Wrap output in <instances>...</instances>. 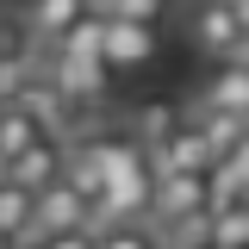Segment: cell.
<instances>
[{
  "mask_svg": "<svg viewBox=\"0 0 249 249\" xmlns=\"http://www.w3.org/2000/svg\"><path fill=\"white\" fill-rule=\"evenodd\" d=\"M156 50H162L156 25H131V19H106L100 25V62L106 69H150Z\"/></svg>",
  "mask_w": 249,
  "mask_h": 249,
  "instance_id": "obj_1",
  "label": "cell"
},
{
  "mask_svg": "<svg viewBox=\"0 0 249 249\" xmlns=\"http://www.w3.org/2000/svg\"><path fill=\"white\" fill-rule=\"evenodd\" d=\"M168 249H212V212H193L168 224Z\"/></svg>",
  "mask_w": 249,
  "mask_h": 249,
  "instance_id": "obj_13",
  "label": "cell"
},
{
  "mask_svg": "<svg viewBox=\"0 0 249 249\" xmlns=\"http://www.w3.org/2000/svg\"><path fill=\"white\" fill-rule=\"evenodd\" d=\"M143 156H150V175H206V168H212V150H206V137H199L193 124H175V131L156 137Z\"/></svg>",
  "mask_w": 249,
  "mask_h": 249,
  "instance_id": "obj_2",
  "label": "cell"
},
{
  "mask_svg": "<svg viewBox=\"0 0 249 249\" xmlns=\"http://www.w3.org/2000/svg\"><path fill=\"white\" fill-rule=\"evenodd\" d=\"M218 6H237V0H218Z\"/></svg>",
  "mask_w": 249,
  "mask_h": 249,
  "instance_id": "obj_21",
  "label": "cell"
},
{
  "mask_svg": "<svg viewBox=\"0 0 249 249\" xmlns=\"http://www.w3.org/2000/svg\"><path fill=\"white\" fill-rule=\"evenodd\" d=\"M100 25H106V13H100V6H88V13H81V19L56 37V50H62L69 62H100Z\"/></svg>",
  "mask_w": 249,
  "mask_h": 249,
  "instance_id": "obj_9",
  "label": "cell"
},
{
  "mask_svg": "<svg viewBox=\"0 0 249 249\" xmlns=\"http://www.w3.org/2000/svg\"><path fill=\"white\" fill-rule=\"evenodd\" d=\"M44 249H100L93 231H56V237H44Z\"/></svg>",
  "mask_w": 249,
  "mask_h": 249,
  "instance_id": "obj_18",
  "label": "cell"
},
{
  "mask_svg": "<svg viewBox=\"0 0 249 249\" xmlns=\"http://www.w3.org/2000/svg\"><path fill=\"white\" fill-rule=\"evenodd\" d=\"M88 6H93V0H31V6H25V31H31V37H62Z\"/></svg>",
  "mask_w": 249,
  "mask_h": 249,
  "instance_id": "obj_8",
  "label": "cell"
},
{
  "mask_svg": "<svg viewBox=\"0 0 249 249\" xmlns=\"http://www.w3.org/2000/svg\"><path fill=\"white\" fill-rule=\"evenodd\" d=\"M187 31H193V44L206 50V56H231L237 44H243V25H237V13L231 6H218V0H199L193 13H187Z\"/></svg>",
  "mask_w": 249,
  "mask_h": 249,
  "instance_id": "obj_4",
  "label": "cell"
},
{
  "mask_svg": "<svg viewBox=\"0 0 249 249\" xmlns=\"http://www.w3.org/2000/svg\"><path fill=\"white\" fill-rule=\"evenodd\" d=\"M93 237H100V249H156V237L137 224H112V231H93Z\"/></svg>",
  "mask_w": 249,
  "mask_h": 249,
  "instance_id": "obj_16",
  "label": "cell"
},
{
  "mask_svg": "<svg viewBox=\"0 0 249 249\" xmlns=\"http://www.w3.org/2000/svg\"><path fill=\"white\" fill-rule=\"evenodd\" d=\"M231 13H237V25H243V37H249V0H237Z\"/></svg>",
  "mask_w": 249,
  "mask_h": 249,
  "instance_id": "obj_19",
  "label": "cell"
},
{
  "mask_svg": "<svg viewBox=\"0 0 249 249\" xmlns=\"http://www.w3.org/2000/svg\"><path fill=\"white\" fill-rule=\"evenodd\" d=\"M193 212H206V175H156L150 218L175 224V218H193Z\"/></svg>",
  "mask_w": 249,
  "mask_h": 249,
  "instance_id": "obj_5",
  "label": "cell"
},
{
  "mask_svg": "<svg viewBox=\"0 0 249 249\" xmlns=\"http://www.w3.org/2000/svg\"><path fill=\"white\" fill-rule=\"evenodd\" d=\"M212 249H249V193L212 212Z\"/></svg>",
  "mask_w": 249,
  "mask_h": 249,
  "instance_id": "obj_11",
  "label": "cell"
},
{
  "mask_svg": "<svg viewBox=\"0 0 249 249\" xmlns=\"http://www.w3.org/2000/svg\"><path fill=\"white\" fill-rule=\"evenodd\" d=\"M100 13L106 19H131V25H162L168 0H100Z\"/></svg>",
  "mask_w": 249,
  "mask_h": 249,
  "instance_id": "obj_14",
  "label": "cell"
},
{
  "mask_svg": "<svg viewBox=\"0 0 249 249\" xmlns=\"http://www.w3.org/2000/svg\"><path fill=\"white\" fill-rule=\"evenodd\" d=\"M193 131L206 137V150H212V162H218V156H224V150H231V143L249 131V119H237V112H218V106H199V112H193Z\"/></svg>",
  "mask_w": 249,
  "mask_h": 249,
  "instance_id": "obj_10",
  "label": "cell"
},
{
  "mask_svg": "<svg viewBox=\"0 0 249 249\" xmlns=\"http://www.w3.org/2000/svg\"><path fill=\"white\" fill-rule=\"evenodd\" d=\"M93 6H100V0H93Z\"/></svg>",
  "mask_w": 249,
  "mask_h": 249,
  "instance_id": "obj_22",
  "label": "cell"
},
{
  "mask_svg": "<svg viewBox=\"0 0 249 249\" xmlns=\"http://www.w3.org/2000/svg\"><path fill=\"white\" fill-rule=\"evenodd\" d=\"M50 124L37 119L31 106H19V100H0V162H13V156L25 150V143H37Z\"/></svg>",
  "mask_w": 249,
  "mask_h": 249,
  "instance_id": "obj_7",
  "label": "cell"
},
{
  "mask_svg": "<svg viewBox=\"0 0 249 249\" xmlns=\"http://www.w3.org/2000/svg\"><path fill=\"white\" fill-rule=\"evenodd\" d=\"M199 106H218V112H237V119H249V69L243 62H218L212 69V81H206V100Z\"/></svg>",
  "mask_w": 249,
  "mask_h": 249,
  "instance_id": "obj_6",
  "label": "cell"
},
{
  "mask_svg": "<svg viewBox=\"0 0 249 249\" xmlns=\"http://www.w3.org/2000/svg\"><path fill=\"white\" fill-rule=\"evenodd\" d=\"M175 124H181V112H175V100H143V106L131 112V137H137V143L150 150L156 137H168Z\"/></svg>",
  "mask_w": 249,
  "mask_h": 249,
  "instance_id": "obj_12",
  "label": "cell"
},
{
  "mask_svg": "<svg viewBox=\"0 0 249 249\" xmlns=\"http://www.w3.org/2000/svg\"><path fill=\"white\" fill-rule=\"evenodd\" d=\"M231 62H243V69H249V37L237 44V50H231Z\"/></svg>",
  "mask_w": 249,
  "mask_h": 249,
  "instance_id": "obj_20",
  "label": "cell"
},
{
  "mask_svg": "<svg viewBox=\"0 0 249 249\" xmlns=\"http://www.w3.org/2000/svg\"><path fill=\"white\" fill-rule=\"evenodd\" d=\"M62 168H69V143L44 131L37 143H25V150L6 162V181H13V187H25V193H37V187L62 181Z\"/></svg>",
  "mask_w": 249,
  "mask_h": 249,
  "instance_id": "obj_3",
  "label": "cell"
},
{
  "mask_svg": "<svg viewBox=\"0 0 249 249\" xmlns=\"http://www.w3.org/2000/svg\"><path fill=\"white\" fill-rule=\"evenodd\" d=\"M218 162H224V168L237 175V187H243V193H249V131H243V137H237V143H231V150H224V156H218Z\"/></svg>",
  "mask_w": 249,
  "mask_h": 249,
  "instance_id": "obj_17",
  "label": "cell"
},
{
  "mask_svg": "<svg viewBox=\"0 0 249 249\" xmlns=\"http://www.w3.org/2000/svg\"><path fill=\"white\" fill-rule=\"evenodd\" d=\"M25 75H31V62L19 50H0V100H19L25 93Z\"/></svg>",
  "mask_w": 249,
  "mask_h": 249,
  "instance_id": "obj_15",
  "label": "cell"
}]
</instances>
